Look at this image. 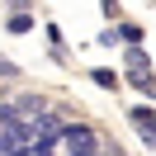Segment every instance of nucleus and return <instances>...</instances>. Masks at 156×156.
Here are the masks:
<instances>
[{
  "instance_id": "nucleus-3",
  "label": "nucleus",
  "mask_w": 156,
  "mask_h": 156,
  "mask_svg": "<svg viewBox=\"0 0 156 156\" xmlns=\"http://www.w3.org/2000/svg\"><path fill=\"white\" fill-rule=\"evenodd\" d=\"M29 24H33L29 14H14V19H10V29H14V33H29Z\"/></svg>"
},
{
  "instance_id": "nucleus-2",
  "label": "nucleus",
  "mask_w": 156,
  "mask_h": 156,
  "mask_svg": "<svg viewBox=\"0 0 156 156\" xmlns=\"http://www.w3.org/2000/svg\"><path fill=\"white\" fill-rule=\"evenodd\" d=\"M128 118L142 128V142H147V147H156V114H151V109H133Z\"/></svg>"
},
{
  "instance_id": "nucleus-4",
  "label": "nucleus",
  "mask_w": 156,
  "mask_h": 156,
  "mask_svg": "<svg viewBox=\"0 0 156 156\" xmlns=\"http://www.w3.org/2000/svg\"><path fill=\"white\" fill-rule=\"evenodd\" d=\"M0 76H14V62H5V57H0Z\"/></svg>"
},
{
  "instance_id": "nucleus-1",
  "label": "nucleus",
  "mask_w": 156,
  "mask_h": 156,
  "mask_svg": "<svg viewBox=\"0 0 156 156\" xmlns=\"http://www.w3.org/2000/svg\"><path fill=\"white\" fill-rule=\"evenodd\" d=\"M62 137H66V151L71 156H85V151H95V133H90V128H62Z\"/></svg>"
}]
</instances>
